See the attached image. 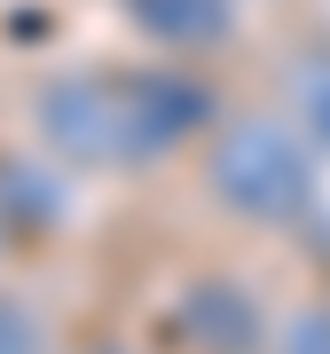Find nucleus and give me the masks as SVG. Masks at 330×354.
<instances>
[{"label":"nucleus","instance_id":"nucleus-1","mask_svg":"<svg viewBox=\"0 0 330 354\" xmlns=\"http://www.w3.org/2000/svg\"><path fill=\"white\" fill-rule=\"evenodd\" d=\"M213 127V87L173 64L150 71H55L32 95V134L71 174H134Z\"/></svg>","mask_w":330,"mask_h":354},{"label":"nucleus","instance_id":"nucleus-2","mask_svg":"<svg viewBox=\"0 0 330 354\" xmlns=\"http://www.w3.org/2000/svg\"><path fill=\"white\" fill-rule=\"evenodd\" d=\"M315 189H322L315 142L283 111H244L204 150V197L252 228H299L315 213Z\"/></svg>","mask_w":330,"mask_h":354},{"label":"nucleus","instance_id":"nucleus-3","mask_svg":"<svg viewBox=\"0 0 330 354\" xmlns=\"http://www.w3.org/2000/svg\"><path fill=\"white\" fill-rule=\"evenodd\" d=\"M173 330L189 339L197 354H267V315L260 299L229 276H204L173 299Z\"/></svg>","mask_w":330,"mask_h":354},{"label":"nucleus","instance_id":"nucleus-4","mask_svg":"<svg viewBox=\"0 0 330 354\" xmlns=\"http://www.w3.org/2000/svg\"><path fill=\"white\" fill-rule=\"evenodd\" d=\"M126 24L165 55H213L236 32V0H126Z\"/></svg>","mask_w":330,"mask_h":354},{"label":"nucleus","instance_id":"nucleus-5","mask_svg":"<svg viewBox=\"0 0 330 354\" xmlns=\"http://www.w3.org/2000/svg\"><path fill=\"white\" fill-rule=\"evenodd\" d=\"M0 354H48V315L24 291H0Z\"/></svg>","mask_w":330,"mask_h":354},{"label":"nucleus","instance_id":"nucleus-6","mask_svg":"<svg viewBox=\"0 0 330 354\" xmlns=\"http://www.w3.org/2000/svg\"><path fill=\"white\" fill-rule=\"evenodd\" d=\"M267 354H330V307H291L267 330Z\"/></svg>","mask_w":330,"mask_h":354},{"label":"nucleus","instance_id":"nucleus-7","mask_svg":"<svg viewBox=\"0 0 330 354\" xmlns=\"http://www.w3.org/2000/svg\"><path fill=\"white\" fill-rule=\"evenodd\" d=\"M87 354H134V346H87Z\"/></svg>","mask_w":330,"mask_h":354}]
</instances>
